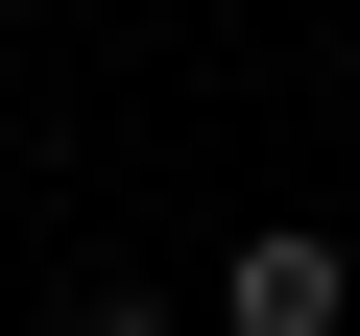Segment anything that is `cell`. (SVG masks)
Masks as SVG:
<instances>
[{
  "label": "cell",
  "instance_id": "cell-1",
  "mask_svg": "<svg viewBox=\"0 0 360 336\" xmlns=\"http://www.w3.org/2000/svg\"><path fill=\"white\" fill-rule=\"evenodd\" d=\"M217 336H360L336 217H240V240H217Z\"/></svg>",
  "mask_w": 360,
  "mask_h": 336
},
{
  "label": "cell",
  "instance_id": "cell-2",
  "mask_svg": "<svg viewBox=\"0 0 360 336\" xmlns=\"http://www.w3.org/2000/svg\"><path fill=\"white\" fill-rule=\"evenodd\" d=\"M49 336H168V288H72V312H49Z\"/></svg>",
  "mask_w": 360,
  "mask_h": 336
}]
</instances>
